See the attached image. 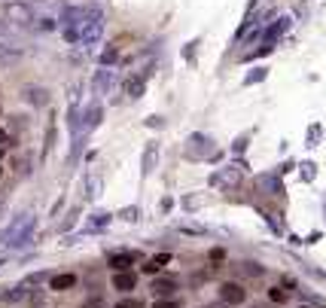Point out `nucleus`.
Returning <instances> with one entry per match:
<instances>
[{
	"mask_svg": "<svg viewBox=\"0 0 326 308\" xmlns=\"http://www.w3.org/2000/svg\"><path fill=\"white\" fill-rule=\"evenodd\" d=\"M220 299L226 305H241V302H247V290L238 281H226V284H220Z\"/></svg>",
	"mask_w": 326,
	"mask_h": 308,
	"instance_id": "f257e3e1",
	"label": "nucleus"
},
{
	"mask_svg": "<svg viewBox=\"0 0 326 308\" xmlns=\"http://www.w3.org/2000/svg\"><path fill=\"white\" fill-rule=\"evenodd\" d=\"M134 287H137V275H134V272H113V290L131 293Z\"/></svg>",
	"mask_w": 326,
	"mask_h": 308,
	"instance_id": "f03ea898",
	"label": "nucleus"
},
{
	"mask_svg": "<svg viewBox=\"0 0 326 308\" xmlns=\"http://www.w3.org/2000/svg\"><path fill=\"white\" fill-rule=\"evenodd\" d=\"M73 287H76V275H73V272H61V275H55L49 281V290H55V293H67Z\"/></svg>",
	"mask_w": 326,
	"mask_h": 308,
	"instance_id": "7ed1b4c3",
	"label": "nucleus"
},
{
	"mask_svg": "<svg viewBox=\"0 0 326 308\" xmlns=\"http://www.w3.org/2000/svg\"><path fill=\"white\" fill-rule=\"evenodd\" d=\"M174 290H177V278H155L153 281V293L162 296V299H165V296H171Z\"/></svg>",
	"mask_w": 326,
	"mask_h": 308,
	"instance_id": "20e7f679",
	"label": "nucleus"
},
{
	"mask_svg": "<svg viewBox=\"0 0 326 308\" xmlns=\"http://www.w3.org/2000/svg\"><path fill=\"white\" fill-rule=\"evenodd\" d=\"M107 266L113 269V272H128V266H131V254H113L107 259Z\"/></svg>",
	"mask_w": 326,
	"mask_h": 308,
	"instance_id": "39448f33",
	"label": "nucleus"
},
{
	"mask_svg": "<svg viewBox=\"0 0 326 308\" xmlns=\"http://www.w3.org/2000/svg\"><path fill=\"white\" fill-rule=\"evenodd\" d=\"M113 308H147V305H143V299H131V296H125V299H119Z\"/></svg>",
	"mask_w": 326,
	"mask_h": 308,
	"instance_id": "423d86ee",
	"label": "nucleus"
},
{
	"mask_svg": "<svg viewBox=\"0 0 326 308\" xmlns=\"http://www.w3.org/2000/svg\"><path fill=\"white\" fill-rule=\"evenodd\" d=\"M125 92H128L131 98H137V95L143 92V83H140V79H128V83H125Z\"/></svg>",
	"mask_w": 326,
	"mask_h": 308,
	"instance_id": "0eeeda50",
	"label": "nucleus"
},
{
	"mask_svg": "<svg viewBox=\"0 0 326 308\" xmlns=\"http://www.w3.org/2000/svg\"><path fill=\"white\" fill-rule=\"evenodd\" d=\"M268 299H272V302H287V293L280 287H272V290H268Z\"/></svg>",
	"mask_w": 326,
	"mask_h": 308,
	"instance_id": "6e6552de",
	"label": "nucleus"
},
{
	"mask_svg": "<svg viewBox=\"0 0 326 308\" xmlns=\"http://www.w3.org/2000/svg\"><path fill=\"white\" fill-rule=\"evenodd\" d=\"M153 262L162 269V266H168V262H171V254H155V256H153Z\"/></svg>",
	"mask_w": 326,
	"mask_h": 308,
	"instance_id": "1a4fd4ad",
	"label": "nucleus"
},
{
	"mask_svg": "<svg viewBox=\"0 0 326 308\" xmlns=\"http://www.w3.org/2000/svg\"><path fill=\"white\" fill-rule=\"evenodd\" d=\"M153 308H180V302H177V299H159Z\"/></svg>",
	"mask_w": 326,
	"mask_h": 308,
	"instance_id": "9d476101",
	"label": "nucleus"
},
{
	"mask_svg": "<svg viewBox=\"0 0 326 308\" xmlns=\"http://www.w3.org/2000/svg\"><path fill=\"white\" fill-rule=\"evenodd\" d=\"M143 272H147V275H155V272H159V266H155V262L150 259V262H147V266H143Z\"/></svg>",
	"mask_w": 326,
	"mask_h": 308,
	"instance_id": "9b49d317",
	"label": "nucleus"
},
{
	"mask_svg": "<svg viewBox=\"0 0 326 308\" xmlns=\"http://www.w3.org/2000/svg\"><path fill=\"white\" fill-rule=\"evenodd\" d=\"M83 308H101V302H86Z\"/></svg>",
	"mask_w": 326,
	"mask_h": 308,
	"instance_id": "f8f14e48",
	"label": "nucleus"
},
{
	"mask_svg": "<svg viewBox=\"0 0 326 308\" xmlns=\"http://www.w3.org/2000/svg\"><path fill=\"white\" fill-rule=\"evenodd\" d=\"M3 141H6V134H3V131H0V144H3Z\"/></svg>",
	"mask_w": 326,
	"mask_h": 308,
	"instance_id": "ddd939ff",
	"label": "nucleus"
},
{
	"mask_svg": "<svg viewBox=\"0 0 326 308\" xmlns=\"http://www.w3.org/2000/svg\"><path fill=\"white\" fill-rule=\"evenodd\" d=\"M0 174H3V165H0Z\"/></svg>",
	"mask_w": 326,
	"mask_h": 308,
	"instance_id": "4468645a",
	"label": "nucleus"
}]
</instances>
